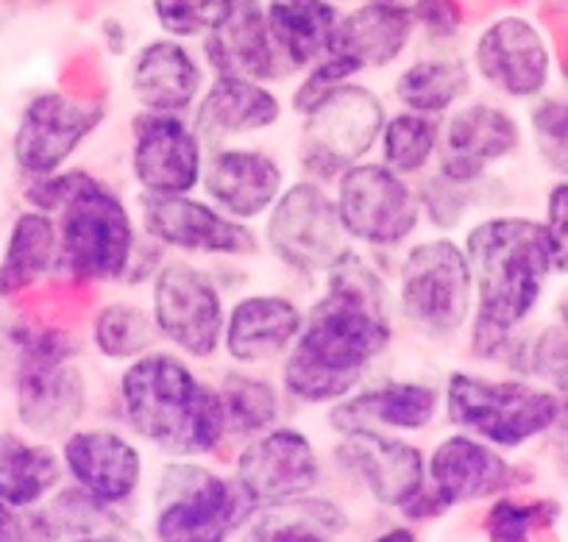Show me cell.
<instances>
[{
  "label": "cell",
  "instance_id": "cell-1",
  "mask_svg": "<svg viewBox=\"0 0 568 542\" xmlns=\"http://www.w3.org/2000/svg\"><path fill=\"white\" fill-rule=\"evenodd\" d=\"M390 339L385 282L363 256L346 250L326 273L324 295L304 315L296 345L284 354V392L307 407L343 401Z\"/></svg>",
  "mask_w": 568,
  "mask_h": 542
},
{
  "label": "cell",
  "instance_id": "cell-2",
  "mask_svg": "<svg viewBox=\"0 0 568 542\" xmlns=\"http://www.w3.org/2000/svg\"><path fill=\"white\" fill-rule=\"evenodd\" d=\"M466 256L474 273L471 354L479 359H510L516 328L540 304L551 276L544 223L499 215L466 234Z\"/></svg>",
  "mask_w": 568,
  "mask_h": 542
},
{
  "label": "cell",
  "instance_id": "cell-3",
  "mask_svg": "<svg viewBox=\"0 0 568 542\" xmlns=\"http://www.w3.org/2000/svg\"><path fill=\"white\" fill-rule=\"evenodd\" d=\"M125 426L173 459L212 457L229 437L217 387L193 374L187 361L151 350L120 376Z\"/></svg>",
  "mask_w": 568,
  "mask_h": 542
},
{
  "label": "cell",
  "instance_id": "cell-4",
  "mask_svg": "<svg viewBox=\"0 0 568 542\" xmlns=\"http://www.w3.org/2000/svg\"><path fill=\"white\" fill-rule=\"evenodd\" d=\"M254 514L234 475L195 459H173L154 484L149 531L154 542H234Z\"/></svg>",
  "mask_w": 568,
  "mask_h": 542
},
{
  "label": "cell",
  "instance_id": "cell-5",
  "mask_svg": "<svg viewBox=\"0 0 568 542\" xmlns=\"http://www.w3.org/2000/svg\"><path fill=\"white\" fill-rule=\"evenodd\" d=\"M560 407L562 398L544 387L518 379H485L463 370L449 376L444 390L446 420L499 451H518L540 440Z\"/></svg>",
  "mask_w": 568,
  "mask_h": 542
},
{
  "label": "cell",
  "instance_id": "cell-6",
  "mask_svg": "<svg viewBox=\"0 0 568 542\" xmlns=\"http://www.w3.org/2000/svg\"><path fill=\"white\" fill-rule=\"evenodd\" d=\"M59 215V259L64 278L81 284L120 282L131 273L136 254L134 221L123 201L84 173Z\"/></svg>",
  "mask_w": 568,
  "mask_h": 542
},
{
  "label": "cell",
  "instance_id": "cell-7",
  "mask_svg": "<svg viewBox=\"0 0 568 542\" xmlns=\"http://www.w3.org/2000/svg\"><path fill=\"white\" fill-rule=\"evenodd\" d=\"M474 273L466 248L449 237L413 245L398 267V309L429 339H455L474 315Z\"/></svg>",
  "mask_w": 568,
  "mask_h": 542
},
{
  "label": "cell",
  "instance_id": "cell-8",
  "mask_svg": "<svg viewBox=\"0 0 568 542\" xmlns=\"http://www.w3.org/2000/svg\"><path fill=\"white\" fill-rule=\"evenodd\" d=\"M302 117L298 156L304 170L318 181H329L374 151L387 112L374 90L346 81L304 109Z\"/></svg>",
  "mask_w": 568,
  "mask_h": 542
},
{
  "label": "cell",
  "instance_id": "cell-9",
  "mask_svg": "<svg viewBox=\"0 0 568 542\" xmlns=\"http://www.w3.org/2000/svg\"><path fill=\"white\" fill-rule=\"evenodd\" d=\"M265 245L291 270L329 273L348 250L335 198L318 181L291 184L267 212Z\"/></svg>",
  "mask_w": 568,
  "mask_h": 542
},
{
  "label": "cell",
  "instance_id": "cell-10",
  "mask_svg": "<svg viewBox=\"0 0 568 542\" xmlns=\"http://www.w3.org/2000/svg\"><path fill=\"white\" fill-rule=\"evenodd\" d=\"M335 206L346 237L368 248H396L420 223L418 193L382 162H359L337 175Z\"/></svg>",
  "mask_w": 568,
  "mask_h": 542
},
{
  "label": "cell",
  "instance_id": "cell-11",
  "mask_svg": "<svg viewBox=\"0 0 568 542\" xmlns=\"http://www.w3.org/2000/svg\"><path fill=\"white\" fill-rule=\"evenodd\" d=\"M232 475L256 512H265L318 492L324 464L310 434L296 426H273L245 440L234 457Z\"/></svg>",
  "mask_w": 568,
  "mask_h": 542
},
{
  "label": "cell",
  "instance_id": "cell-12",
  "mask_svg": "<svg viewBox=\"0 0 568 542\" xmlns=\"http://www.w3.org/2000/svg\"><path fill=\"white\" fill-rule=\"evenodd\" d=\"M151 315L162 339L193 359H212L223 345V311L221 289L201 267L190 262H165L154 273V295Z\"/></svg>",
  "mask_w": 568,
  "mask_h": 542
},
{
  "label": "cell",
  "instance_id": "cell-13",
  "mask_svg": "<svg viewBox=\"0 0 568 542\" xmlns=\"http://www.w3.org/2000/svg\"><path fill=\"white\" fill-rule=\"evenodd\" d=\"M527 481L524 468L513 464L505 451L466 431H452L426 453V490L446 514L452 509L496 501Z\"/></svg>",
  "mask_w": 568,
  "mask_h": 542
},
{
  "label": "cell",
  "instance_id": "cell-14",
  "mask_svg": "<svg viewBox=\"0 0 568 542\" xmlns=\"http://www.w3.org/2000/svg\"><path fill=\"white\" fill-rule=\"evenodd\" d=\"M103 103H84L62 90L31 98L12 136L14 164L26 178L59 173L103 123Z\"/></svg>",
  "mask_w": 568,
  "mask_h": 542
},
{
  "label": "cell",
  "instance_id": "cell-15",
  "mask_svg": "<svg viewBox=\"0 0 568 542\" xmlns=\"http://www.w3.org/2000/svg\"><path fill=\"white\" fill-rule=\"evenodd\" d=\"M335 462L376 507L398 514L426 487V453L393 431H346L335 446Z\"/></svg>",
  "mask_w": 568,
  "mask_h": 542
},
{
  "label": "cell",
  "instance_id": "cell-16",
  "mask_svg": "<svg viewBox=\"0 0 568 542\" xmlns=\"http://www.w3.org/2000/svg\"><path fill=\"white\" fill-rule=\"evenodd\" d=\"M204 147L182 114L140 112L131 120V173L145 195H190L201 187Z\"/></svg>",
  "mask_w": 568,
  "mask_h": 542
},
{
  "label": "cell",
  "instance_id": "cell-17",
  "mask_svg": "<svg viewBox=\"0 0 568 542\" xmlns=\"http://www.w3.org/2000/svg\"><path fill=\"white\" fill-rule=\"evenodd\" d=\"M140 221L156 245L204 256H254L260 239L245 223L193 195H145Z\"/></svg>",
  "mask_w": 568,
  "mask_h": 542
},
{
  "label": "cell",
  "instance_id": "cell-18",
  "mask_svg": "<svg viewBox=\"0 0 568 542\" xmlns=\"http://www.w3.org/2000/svg\"><path fill=\"white\" fill-rule=\"evenodd\" d=\"M64 475L101 507L120 509L136 498L145 481L140 446L114 429H75L62 440Z\"/></svg>",
  "mask_w": 568,
  "mask_h": 542
},
{
  "label": "cell",
  "instance_id": "cell-19",
  "mask_svg": "<svg viewBox=\"0 0 568 542\" xmlns=\"http://www.w3.org/2000/svg\"><path fill=\"white\" fill-rule=\"evenodd\" d=\"M474 68L488 86L513 101H532L549 86L551 51L544 31L521 14H501L474 45Z\"/></svg>",
  "mask_w": 568,
  "mask_h": 542
},
{
  "label": "cell",
  "instance_id": "cell-20",
  "mask_svg": "<svg viewBox=\"0 0 568 542\" xmlns=\"http://www.w3.org/2000/svg\"><path fill=\"white\" fill-rule=\"evenodd\" d=\"M90 403L87 379L73 359H26L14 365V415L37 440H64Z\"/></svg>",
  "mask_w": 568,
  "mask_h": 542
},
{
  "label": "cell",
  "instance_id": "cell-21",
  "mask_svg": "<svg viewBox=\"0 0 568 542\" xmlns=\"http://www.w3.org/2000/svg\"><path fill=\"white\" fill-rule=\"evenodd\" d=\"M518 145L521 129L510 112L494 103H468L440 129L438 173L457 184H477L490 164L513 156Z\"/></svg>",
  "mask_w": 568,
  "mask_h": 542
},
{
  "label": "cell",
  "instance_id": "cell-22",
  "mask_svg": "<svg viewBox=\"0 0 568 542\" xmlns=\"http://www.w3.org/2000/svg\"><path fill=\"white\" fill-rule=\"evenodd\" d=\"M204 57L215 75H240L262 84L287 75L267 29L265 0H221L215 23L204 37Z\"/></svg>",
  "mask_w": 568,
  "mask_h": 542
},
{
  "label": "cell",
  "instance_id": "cell-23",
  "mask_svg": "<svg viewBox=\"0 0 568 542\" xmlns=\"http://www.w3.org/2000/svg\"><path fill=\"white\" fill-rule=\"evenodd\" d=\"M201 187L215 209L248 223L267 215L284 193V170L256 147H221L204 162Z\"/></svg>",
  "mask_w": 568,
  "mask_h": 542
},
{
  "label": "cell",
  "instance_id": "cell-24",
  "mask_svg": "<svg viewBox=\"0 0 568 542\" xmlns=\"http://www.w3.org/2000/svg\"><path fill=\"white\" fill-rule=\"evenodd\" d=\"M413 34L415 20L409 3L363 0L357 9L337 18L326 53L352 64L359 75L365 70H382L398 62Z\"/></svg>",
  "mask_w": 568,
  "mask_h": 542
},
{
  "label": "cell",
  "instance_id": "cell-25",
  "mask_svg": "<svg viewBox=\"0 0 568 542\" xmlns=\"http://www.w3.org/2000/svg\"><path fill=\"white\" fill-rule=\"evenodd\" d=\"M304 311L287 295L251 293L229 309L223 348L240 365H265L296 345Z\"/></svg>",
  "mask_w": 568,
  "mask_h": 542
},
{
  "label": "cell",
  "instance_id": "cell-26",
  "mask_svg": "<svg viewBox=\"0 0 568 542\" xmlns=\"http://www.w3.org/2000/svg\"><path fill=\"white\" fill-rule=\"evenodd\" d=\"M440 392L424 381H387L374 390L352 392L337 401L329 423L337 434L354 429H382L393 434L426 431L440 412Z\"/></svg>",
  "mask_w": 568,
  "mask_h": 542
},
{
  "label": "cell",
  "instance_id": "cell-27",
  "mask_svg": "<svg viewBox=\"0 0 568 542\" xmlns=\"http://www.w3.org/2000/svg\"><path fill=\"white\" fill-rule=\"evenodd\" d=\"M129 86L142 112L182 114L204 90V70L182 40H151L131 57Z\"/></svg>",
  "mask_w": 568,
  "mask_h": 542
},
{
  "label": "cell",
  "instance_id": "cell-28",
  "mask_svg": "<svg viewBox=\"0 0 568 542\" xmlns=\"http://www.w3.org/2000/svg\"><path fill=\"white\" fill-rule=\"evenodd\" d=\"M282 117V101L267 84L240 75H215L195 109V131L204 136H245L267 131Z\"/></svg>",
  "mask_w": 568,
  "mask_h": 542
},
{
  "label": "cell",
  "instance_id": "cell-29",
  "mask_svg": "<svg viewBox=\"0 0 568 542\" xmlns=\"http://www.w3.org/2000/svg\"><path fill=\"white\" fill-rule=\"evenodd\" d=\"M64 481L62 453L51 442L0 431V501L18 512H31L62 490Z\"/></svg>",
  "mask_w": 568,
  "mask_h": 542
},
{
  "label": "cell",
  "instance_id": "cell-30",
  "mask_svg": "<svg viewBox=\"0 0 568 542\" xmlns=\"http://www.w3.org/2000/svg\"><path fill=\"white\" fill-rule=\"evenodd\" d=\"M265 14L284 73L313 68L329 48L341 18L329 0H265Z\"/></svg>",
  "mask_w": 568,
  "mask_h": 542
},
{
  "label": "cell",
  "instance_id": "cell-31",
  "mask_svg": "<svg viewBox=\"0 0 568 542\" xmlns=\"http://www.w3.org/2000/svg\"><path fill=\"white\" fill-rule=\"evenodd\" d=\"M59 226L51 215L26 209L9 228L0 256V298H18L57 267Z\"/></svg>",
  "mask_w": 568,
  "mask_h": 542
},
{
  "label": "cell",
  "instance_id": "cell-32",
  "mask_svg": "<svg viewBox=\"0 0 568 542\" xmlns=\"http://www.w3.org/2000/svg\"><path fill=\"white\" fill-rule=\"evenodd\" d=\"M348 529L346 509L335 498L313 492L287 507L256 512L243 534L245 542H337Z\"/></svg>",
  "mask_w": 568,
  "mask_h": 542
},
{
  "label": "cell",
  "instance_id": "cell-33",
  "mask_svg": "<svg viewBox=\"0 0 568 542\" xmlns=\"http://www.w3.org/2000/svg\"><path fill=\"white\" fill-rule=\"evenodd\" d=\"M471 86V70L463 59L426 57L407 64L393 81V95L407 112L440 117L466 98Z\"/></svg>",
  "mask_w": 568,
  "mask_h": 542
},
{
  "label": "cell",
  "instance_id": "cell-34",
  "mask_svg": "<svg viewBox=\"0 0 568 542\" xmlns=\"http://www.w3.org/2000/svg\"><path fill=\"white\" fill-rule=\"evenodd\" d=\"M160 339L154 315L136 304L114 300L92 317V345L109 361H134Z\"/></svg>",
  "mask_w": 568,
  "mask_h": 542
},
{
  "label": "cell",
  "instance_id": "cell-35",
  "mask_svg": "<svg viewBox=\"0 0 568 542\" xmlns=\"http://www.w3.org/2000/svg\"><path fill=\"white\" fill-rule=\"evenodd\" d=\"M440 120L433 114L418 112H398L385 120L382 129L379 147H382V164L398 175H418L429 167L440 147Z\"/></svg>",
  "mask_w": 568,
  "mask_h": 542
},
{
  "label": "cell",
  "instance_id": "cell-36",
  "mask_svg": "<svg viewBox=\"0 0 568 542\" xmlns=\"http://www.w3.org/2000/svg\"><path fill=\"white\" fill-rule=\"evenodd\" d=\"M217 392H221L223 412H226L229 437L251 440V437L278 426L282 401H278V390L267 379L234 370V374L223 376Z\"/></svg>",
  "mask_w": 568,
  "mask_h": 542
},
{
  "label": "cell",
  "instance_id": "cell-37",
  "mask_svg": "<svg viewBox=\"0 0 568 542\" xmlns=\"http://www.w3.org/2000/svg\"><path fill=\"white\" fill-rule=\"evenodd\" d=\"M560 518V503L551 498H521L516 492L499 495L483 514L485 542H535Z\"/></svg>",
  "mask_w": 568,
  "mask_h": 542
},
{
  "label": "cell",
  "instance_id": "cell-38",
  "mask_svg": "<svg viewBox=\"0 0 568 542\" xmlns=\"http://www.w3.org/2000/svg\"><path fill=\"white\" fill-rule=\"evenodd\" d=\"M510 365L568 398V331L562 326H546L535 337L516 339Z\"/></svg>",
  "mask_w": 568,
  "mask_h": 542
},
{
  "label": "cell",
  "instance_id": "cell-39",
  "mask_svg": "<svg viewBox=\"0 0 568 542\" xmlns=\"http://www.w3.org/2000/svg\"><path fill=\"white\" fill-rule=\"evenodd\" d=\"M535 151L551 173L568 181V101L566 98H544L529 114Z\"/></svg>",
  "mask_w": 568,
  "mask_h": 542
},
{
  "label": "cell",
  "instance_id": "cell-40",
  "mask_svg": "<svg viewBox=\"0 0 568 542\" xmlns=\"http://www.w3.org/2000/svg\"><path fill=\"white\" fill-rule=\"evenodd\" d=\"M221 0H151V14L171 40H204L217 18Z\"/></svg>",
  "mask_w": 568,
  "mask_h": 542
},
{
  "label": "cell",
  "instance_id": "cell-41",
  "mask_svg": "<svg viewBox=\"0 0 568 542\" xmlns=\"http://www.w3.org/2000/svg\"><path fill=\"white\" fill-rule=\"evenodd\" d=\"M474 184H457V181L446 178V175L435 173L433 178L424 181V187L418 190L420 212L426 209L429 221L440 228H455L466 217L468 204H471Z\"/></svg>",
  "mask_w": 568,
  "mask_h": 542
},
{
  "label": "cell",
  "instance_id": "cell-42",
  "mask_svg": "<svg viewBox=\"0 0 568 542\" xmlns=\"http://www.w3.org/2000/svg\"><path fill=\"white\" fill-rule=\"evenodd\" d=\"M546 239H549L551 273L568 276V181H557L546 195Z\"/></svg>",
  "mask_w": 568,
  "mask_h": 542
},
{
  "label": "cell",
  "instance_id": "cell-43",
  "mask_svg": "<svg viewBox=\"0 0 568 542\" xmlns=\"http://www.w3.org/2000/svg\"><path fill=\"white\" fill-rule=\"evenodd\" d=\"M415 29L433 40H452L466 25V3L463 0H413L409 3Z\"/></svg>",
  "mask_w": 568,
  "mask_h": 542
},
{
  "label": "cell",
  "instance_id": "cell-44",
  "mask_svg": "<svg viewBox=\"0 0 568 542\" xmlns=\"http://www.w3.org/2000/svg\"><path fill=\"white\" fill-rule=\"evenodd\" d=\"M64 90L70 98L84 103H101L103 101V79L101 70L92 59H73L68 68V73L62 75Z\"/></svg>",
  "mask_w": 568,
  "mask_h": 542
},
{
  "label": "cell",
  "instance_id": "cell-45",
  "mask_svg": "<svg viewBox=\"0 0 568 542\" xmlns=\"http://www.w3.org/2000/svg\"><path fill=\"white\" fill-rule=\"evenodd\" d=\"M546 451H549V462L555 468V473L560 475V481L568 484V401L562 398V407L557 412V420L551 423V429L544 434Z\"/></svg>",
  "mask_w": 568,
  "mask_h": 542
},
{
  "label": "cell",
  "instance_id": "cell-46",
  "mask_svg": "<svg viewBox=\"0 0 568 542\" xmlns=\"http://www.w3.org/2000/svg\"><path fill=\"white\" fill-rule=\"evenodd\" d=\"M0 542H26V512L0 501Z\"/></svg>",
  "mask_w": 568,
  "mask_h": 542
},
{
  "label": "cell",
  "instance_id": "cell-47",
  "mask_svg": "<svg viewBox=\"0 0 568 542\" xmlns=\"http://www.w3.org/2000/svg\"><path fill=\"white\" fill-rule=\"evenodd\" d=\"M368 542H418V534H415V529L409 523H396L390 529L379 531L376 536H371Z\"/></svg>",
  "mask_w": 568,
  "mask_h": 542
},
{
  "label": "cell",
  "instance_id": "cell-48",
  "mask_svg": "<svg viewBox=\"0 0 568 542\" xmlns=\"http://www.w3.org/2000/svg\"><path fill=\"white\" fill-rule=\"evenodd\" d=\"M64 542H125L120 536V531H95V534H84V536H73V540Z\"/></svg>",
  "mask_w": 568,
  "mask_h": 542
},
{
  "label": "cell",
  "instance_id": "cell-49",
  "mask_svg": "<svg viewBox=\"0 0 568 542\" xmlns=\"http://www.w3.org/2000/svg\"><path fill=\"white\" fill-rule=\"evenodd\" d=\"M557 311H560V326L568 331V293L560 298V306H557Z\"/></svg>",
  "mask_w": 568,
  "mask_h": 542
},
{
  "label": "cell",
  "instance_id": "cell-50",
  "mask_svg": "<svg viewBox=\"0 0 568 542\" xmlns=\"http://www.w3.org/2000/svg\"><path fill=\"white\" fill-rule=\"evenodd\" d=\"M329 3H346V0H329Z\"/></svg>",
  "mask_w": 568,
  "mask_h": 542
}]
</instances>
